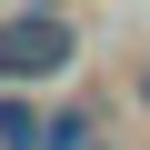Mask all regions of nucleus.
<instances>
[{"instance_id": "f03ea898", "label": "nucleus", "mask_w": 150, "mask_h": 150, "mask_svg": "<svg viewBox=\"0 0 150 150\" xmlns=\"http://www.w3.org/2000/svg\"><path fill=\"white\" fill-rule=\"evenodd\" d=\"M40 140H50V120L30 100H0V150H40Z\"/></svg>"}, {"instance_id": "f257e3e1", "label": "nucleus", "mask_w": 150, "mask_h": 150, "mask_svg": "<svg viewBox=\"0 0 150 150\" xmlns=\"http://www.w3.org/2000/svg\"><path fill=\"white\" fill-rule=\"evenodd\" d=\"M70 20L60 10H20V20H0V80H60L70 70Z\"/></svg>"}, {"instance_id": "7ed1b4c3", "label": "nucleus", "mask_w": 150, "mask_h": 150, "mask_svg": "<svg viewBox=\"0 0 150 150\" xmlns=\"http://www.w3.org/2000/svg\"><path fill=\"white\" fill-rule=\"evenodd\" d=\"M80 150H90V140H80Z\"/></svg>"}]
</instances>
